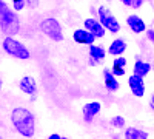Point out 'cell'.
<instances>
[{"label":"cell","mask_w":154,"mask_h":139,"mask_svg":"<svg viewBox=\"0 0 154 139\" xmlns=\"http://www.w3.org/2000/svg\"><path fill=\"white\" fill-rule=\"evenodd\" d=\"M11 122L14 125V128L17 130L19 134H22L23 137H32L35 133V119L34 115L23 108V107H17L12 110L11 113Z\"/></svg>","instance_id":"1"},{"label":"cell","mask_w":154,"mask_h":139,"mask_svg":"<svg viewBox=\"0 0 154 139\" xmlns=\"http://www.w3.org/2000/svg\"><path fill=\"white\" fill-rule=\"evenodd\" d=\"M3 49L12 57L16 59H20V60H28L29 59V49L25 46L22 42H19L17 39H14V37H5L3 40Z\"/></svg>","instance_id":"2"},{"label":"cell","mask_w":154,"mask_h":139,"mask_svg":"<svg viewBox=\"0 0 154 139\" xmlns=\"http://www.w3.org/2000/svg\"><path fill=\"white\" fill-rule=\"evenodd\" d=\"M40 30L45 36H48L51 40L54 42H62L63 40V31H62V25L57 19L54 17H46L40 23Z\"/></svg>","instance_id":"3"},{"label":"cell","mask_w":154,"mask_h":139,"mask_svg":"<svg viewBox=\"0 0 154 139\" xmlns=\"http://www.w3.org/2000/svg\"><path fill=\"white\" fill-rule=\"evenodd\" d=\"M0 28L6 34V37H12L16 36L20 30V20L17 17V14L14 11H9L0 19Z\"/></svg>","instance_id":"4"},{"label":"cell","mask_w":154,"mask_h":139,"mask_svg":"<svg viewBox=\"0 0 154 139\" xmlns=\"http://www.w3.org/2000/svg\"><path fill=\"white\" fill-rule=\"evenodd\" d=\"M97 12H99V22L103 25V28L106 31H111V33H119L120 31L119 20L114 17V14L106 6H99Z\"/></svg>","instance_id":"5"},{"label":"cell","mask_w":154,"mask_h":139,"mask_svg":"<svg viewBox=\"0 0 154 139\" xmlns=\"http://www.w3.org/2000/svg\"><path fill=\"white\" fill-rule=\"evenodd\" d=\"M83 25H85V30L91 33V34L96 37V39H97V37H99V39H100V37H103L105 33H106V30L103 28V25H102L97 19H91V17H89V19H85Z\"/></svg>","instance_id":"6"},{"label":"cell","mask_w":154,"mask_h":139,"mask_svg":"<svg viewBox=\"0 0 154 139\" xmlns=\"http://www.w3.org/2000/svg\"><path fill=\"white\" fill-rule=\"evenodd\" d=\"M128 85H130V90L136 97H143L145 94V82L143 77H139V76H130L128 77Z\"/></svg>","instance_id":"7"},{"label":"cell","mask_w":154,"mask_h":139,"mask_svg":"<svg viewBox=\"0 0 154 139\" xmlns=\"http://www.w3.org/2000/svg\"><path fill=\"white\" fill-rule=\"evenodd\" d=\"M100 110H102V105H100V102H88V104H85L83 105V108H82V115H83V119L86 121V122H93V119L100 113Z\"/></svg>","instance_id":"8"},{"label":"cell","mask_w":154,"mask_h":139,"mask_svg":"<svg viewBox=\"0 0 154 139\" xmlns=\"http://www.w3.org/2000/svg\"><path fill=\"white\" fill-rule=\"evenodd\" d=\"M126 25L130 27V30L136 34H140V33H143L146 31V25L143 22L142 17H139L137 14H131V16H128L126 17Z\"/></svg>","instance_id":"9"},{"label":"cell","mask_w":154,"mask_h":139,"mask_svg":"<svg viewBox=\"0 0 154 139\" xmlns=\"http://www.w3.org/2000/svg\"><path fill=\"white\" fill-rule=\"evenodd\" d=\"M72 39L77 42V43H80V45H94V40H96V37L86 31L85 28H80V30H75L74 34H72Z\"/></svg>","instance_id":"10"},{"label":"cell","mask_w":154,"mask_h":139,"mask_svg":"<svg viewBox=\"0 0 154 139\" xmlns=\"http://www.w3.org/2000/svg\"><path fill=\"white\" fill-rule=\"evenodd\" d=\"M19 88H20V91H23L25 94H29V96H34L37 93V84H35L34 77H31V76L22 77L19 82Z\"/></svg>","instance_id":"11"},{"label":"cell","mask_w":154,"mask_h":139,"mask_svg":"<svg viewBox=\"0 0 154 139\" xmlns=\"http://www.w3.org/2000/svg\"><path fill=\"white\" fill-rule=\"evenodd\" d=\"M103 81H105V87L108 91H117L119 90V81L116 79V76L111 73V70H103Z\"/></svg>","instance_id":"12"},{"label":"cell","mask_w":154,"mask_h":139,"mask_svg":"<svg viewBox=\"0 0 154 139\" xmlns=\"http://www.w3.org/2000/svg\"><path fill=\"white\" fill-rule=\"evenodd\" d=\"M125 49H126V42L123 39H116L111 42L109 48H108V53L111 56H116V57H120L123 53H125Z\"/></svg>","instance_id":"13"},{"label":"cell","mask_w":154,"mask_h":139,"mask_svg":"<svg viewBox=\"0 0 154 139\" xmlns=\"http://www.w3.org/2000/svg\"><path fill=\"white\" fill-rule=\"evenodd\" d=\"M134 76H139V77H145L151 73V64L145 60H136V64L133 67Z\"/></svg>","instance_id":"14"},{"label":"cell","mask_w":154,"mask_h":139,"mask_svg":"<svg viewBox=\"0 0 154 139\" xmlns=\"http://www.w3.org/2000/svg\"><path fill=\"white\" fill-rule=\"evenodd\" d=\"M106 56V51L103 46H99V45H91L89 46V59L93 62H102Z\"/></svg>","instance_id":"15"},{"label":"cell","mask_w":154,"mask_h":139,"mask_svg":"<svg viewBox=\"0 0 154 139\" xmlns=\"http://www.w3.org/2000/svg\"><path fill=\"white\" fill-rule=\"evenodd\" d=\"M125 139H148V133L136 127H128L125 130Z\"/></svg>","instance_id":"16"},{"label":"cell","mask_w":154,"mask_h":139,"mask_svg":"<svg viewBox=\"0 0 154 139\" xmlns=\"http://www.w3.org/2000/svg\"><path fill=\"white\" fill-rule=\"evenodd\" d=\"M111 127H114V128H123L125 127V119H123V116H114V118H111Z\"/></svg>","instance_id":"17"},{"label":"cell","mask_w":154,"mask_h":139,"mask_svg":"<svg viewBox=\"0 0 154 139\" xmlns=\"http://www.w3.org/2000/svg\"><path fill=\"white\" fill-rule=\"evenodd\" d=\"M126 67V59L125 57H116L114 62H112V68H117V70H125Z\"/></svg>","instance_id":"18"},{"label":"cell","mask_w":154,"mask_h":139,"mask_svg":"<svg viewBox=\"0 0 154 139\" xmlns=\"http://www.w3.org/2000/svg\"><path fill=\"white\" fill-rule=\"evenodd\" d=\"M26 5V0H12V9L14 11H22Z\"/></svg>","instance_id":"19"},{"label":"cell","mask_w":154,"mask_h":139,"mask_svg":"<svg viewBox=\"0 0 154 139\" xmlns=\"http://www.w3.org/2000/svg\"><path fill=\"white\" fill-rule=\"evenodd\" d=\"M9 11H11V9L8 8V5L3 2V0H0V19H2L6 12H9Z\"/></svg>","instance_id":"20"},{"label":"cell","mask_w":154,"mask_h":139,"mask_svg":"<svg viewBox=\"0 0 154 139\" xmlns=\"http://www.w3.org/2000/svg\"><path fill=\"white\" fill-rule=\"evenodd\" d=\"M111 73L116 76V77H119V76H123L125 74V70H117V68H111Z\"/></svg>","instance_id":"21"},{"label":"cell","mask_w":154,"mask_h":139,"mask_svg":"<svg viewBox=\"0 0 154 139\" xmlns=\"http://www.w3.org/2000/svg\"><path fill=\"white\" fill-rule=\"evenodd\" d=\"M38 2H40V0H26V5H28L29 8H35V6L38 5Z\"/></svg>","instance_id":"22"},{"label":"cell","mask_w":154,"mask_h":139,"mask_svg":"<svg viewBox=\"0 0 154 139\" xmlns=\"http://www.w3.org/2000/svg\"><path fill=\"white\" fill-rule=\"evenodd\" d=\"M120 2H122L125 6H130V8L134 6V0H120Z\"/></svg>","instance_id":"23"},{"label":"cell","mask_w":154,"mask_h":139,"mask_svg":"<svg viewBox=\"0 0 154 139\" xmlns=\"http://www.w3.org/2000/svg\"><path fill=\"white\" fill-rule=\"evenodd\" d=\"M146 36H148V39L154 43V30H148L146 31Z\"/></svg>","instance_id":"24"},{"label":"cell","mask_w":154,"mask_h":139,"mask_svg":"<svg viewBox=\"0 0 154 139\" xmlns=\"http://www.w3.org/2000/svg\"><path fill=\"white\" fill-rule=\"evenodd\" d=\"M142 3H143V0H134V6L133 8H140Z\"/></svg>","instance_id":"25"},{"label":"cell","mask_w":154,"mask_h":139,"mask_svg":"<svg viewBox=\"0 0 154 139\" xmlns=\"http://www.w3.org/2000/svg\"><path fill=\"white\" fill-rule=\"evenodd\" d=\"M48 139H62V137H60L57 133H53V134H49V137H48Z\"/></svg>","instance_id":"26"},{"label":"cell","mask_w":154,"mask_h":139,"mask_svg":"<svg viewBox=\"0 0 154 139\" xmlns=\"http://www.w3.org/2000/svg\"><path fill=\"white\" fill-rule=\"evenodd\" d=\"M149 107H151V110L154 111V94H152L151 99H149Z\"/></svg>","instance_id":"27"},{"label":"cell","mask_w":154,"mask_h":139,"mask_svg":"<svg viewBox=\"0 0 154 139\" xmlns=\"http://www.w3.org/2000/svg\"><path fill=\"white\" fill-rule=\"evenodd\" d=\"M0 90H2V81H0Z\"/></svg>","instance_id":"28"},{"label":"cell","mask_w":154,"mask_h":139,"mask_svg":"<svg viewBox=\"0 0 154 139\" xmlns=\"http://www.w3.org/2000/svg\"><path fill=\"white\" fill-rule=\"evenodd\" d=\"M62 139H69V137H62Z\"/></svg>","instance_id":"29"},{"label":"cell","mask_w":154,"mask_h":139,"mask_svg":"<svg viewBox=\"0 0 154 139\" xmlns=\"http://www.w3.org/2000/svg\"><path fill=\"white\" fill-rule=\"evenodd\" d=\"M0 139H3V137H2V136H0Z\"/></svg>","instance_id":"30"}]
</instances>
